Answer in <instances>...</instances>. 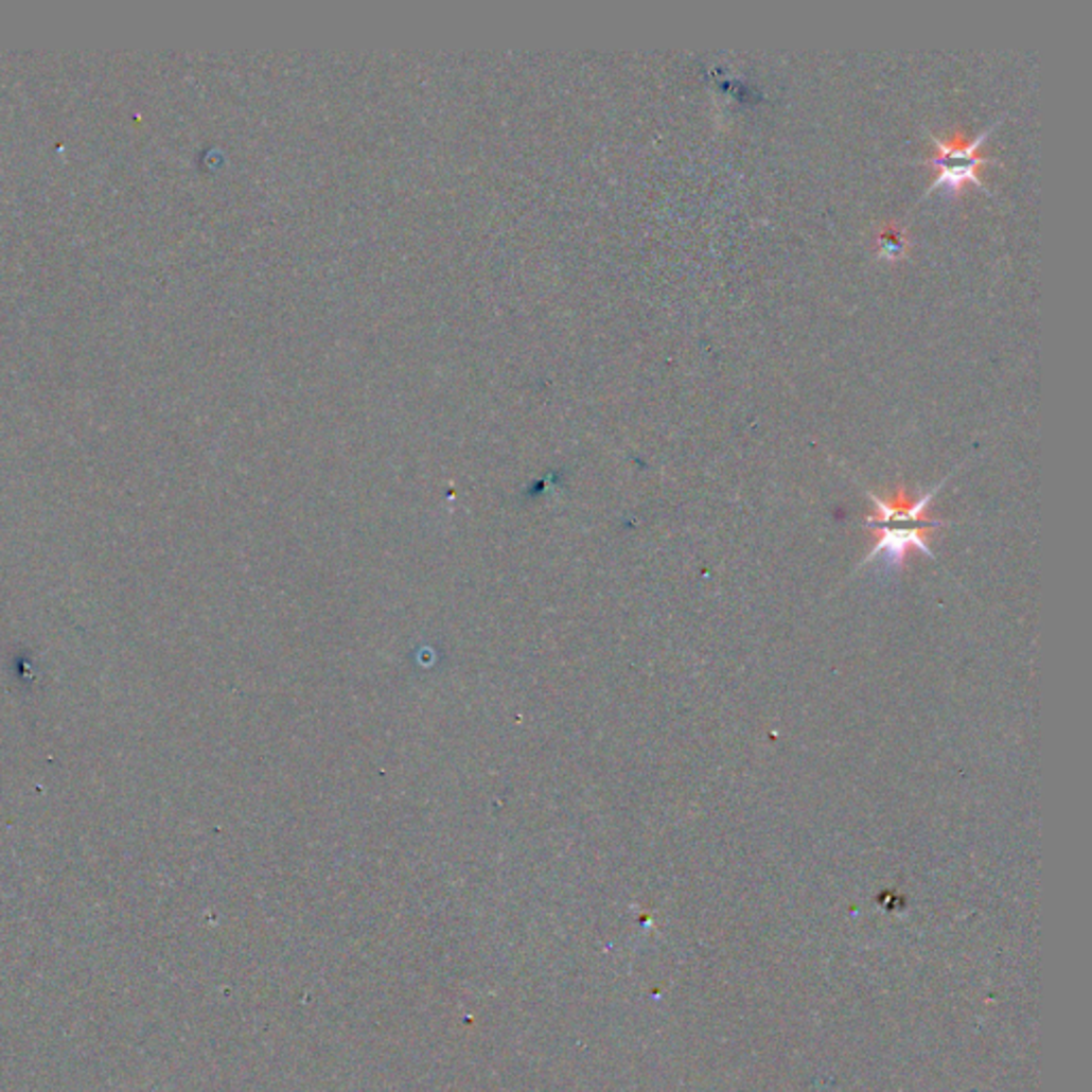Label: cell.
I'll list each match as a JSON object with an SVG mask.
<instances>
[{"mask_svg": "<svg viewBox=\"0 0 1092 1092\" xmlns=\"http://www.w3.org/2000/svg\"><path fill=\"white\" fill-rule=\"evenodd\" d=\"M944 485H946V480H941L933 491L924 493L916 501H909L906 497H902V493H898L896 499H887V501L879 499L875 493H868V497L877 506V516L868 518L866 525L879 527V540L875 544V549L864 560V564L881 560L883 566L898 568L902 564V560L906 558L909 549H914V546L916 549H920L924 556L935 558L924 540V529L939 527L941 521H931L924 516V512H927L931 499L935 497V493H939V489Z\"/></svg>", "mask_w": 1092, "mask_h": 1092, "instance_id": "cell-1", "label": "cell"}, {"mask_svg": "<svg viewBox=\"0 0 1092 1092\" xmlns=\"http://www.w3.org/2000/svg\"><path fill=\"white\" fill-rule=\"evenodd\" d=\"M999 124H1001V118L975 137H969L963 130H954L950 137H939L935 133H929V137L935 145V154L920 162L927 166H933L937 171V175L933 179L931 189L924 193V197H929L935 191H944V189L950 195H961L965 191V187H969V184H973L975 189L990 195V191L980 179V166L990 164L994 160L982 154V145Z\"/></svg>", "mask_w": 1092, "mask_h": 1092, "instance_id": "cell-2", "label": "cell"}, {"mask_svg": "<svg viewBox=\"0 0 1092 1092\" xmlns=\"http://www.w3.org/2000/svg\"><path fill=\"white\" fill-rule=\"evenodd\" d=\"M875 244H877V250H875L877 259H883V261L904 259L909 254V248H912V242H909L904 227H900L896 223H885L877 231Z\"/></svg>", "mask_w": 1092, "mask_h": 1092, "instance_id": "cell-3", "label": "cell"}]
</instances>
